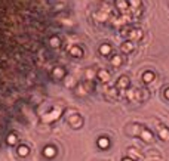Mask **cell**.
I'll use <instances>...</instances> for the list:
<instances>
[{"mask_svg":"<svg viewBox=\"0 0 169 161\" xmlns=\"http://www.w3.org/2000/svg\"><path fill=\"white\" fill-rule=\"evenodd\" d=\"M108 145H110V140H108V137H99V139H98V146H99L101 149H105V148H108Z\"/></svg>","mask_w":169,"mask_h":161,"instance_id":"6da1fadb","label":"cell"},{"mask_svg":"<svg viewBox=\"0 0 169 161\" xmlns=\"http://www.w3.org/2000/svg\"><path fill=\"white\" fill-rule=\"evenodd\" d=\"M43 154H44V157H53V155L56 154V151H55L53 146H46V148L43 149Z\"/></svg>","mask_w":169,"mask_h":161,"instance_id":"7a4b0ae2","label":"cell"},{"mask_svg":"<svg viewBox=\"0 0 169 161\" xmlns=\"http://www.w3.org/2000/svg\"><path fill=\"white\" fill-rule=\"evenodd\" d=\"M142 80L145 81V83H150V81L154 80V74H153L151 71H147V73L142 74Z\"/></svg>","mask_w":169,"mask_h":161,"instance_id":"3957f363","label":"cell"},{"mask_svg":"<svg viewBox=\"0 0 169 161\" xmlns=\"http://www.w3.org/2000/svg\"><path fill=\"white\" fill-rule=\"evenodd\" d=\"M27 154H28V146L21 145V146L18 148V155H19V157H25Z\"/></svg>","mask_w":169,"mask_h":161,"instance_id":"277c9868","label":"cell"},{"mask_svg":"<svg viewBox=\"0 0 169 161\" xmlns=\"http://www.w3.org/2000/svg\"><path fill=\"white\" fill-rule=\"evenodd\" d=\"M99 52H101V55H108V53L111 52V47H110L108 44H102V46L99 47Z\"/></svg>","mask_w":169,"mask_h":161,"instance_id":"5b68a950","label":"cell"},{"mask_svg":"<svg viewBox=\"0 0 169 161\" xmlns=\"http://www.w3.org/2000/svg\"><path fill=\"white\" fill-rule=\"evenodd\" d=\"M141 136H142V137H144V139H145L147 142H150V140L153 139V135H151V133H150L148 130H144V132L141 133Z\"/></svg>","mask_w":169,"mask_h":161,"instance_id":"8992f818","label":"cell"},{"mask_svg":"<svg viewBox=\"0 0 169 161\" xmlns=\"http://www.w3.org/2000/svg\"><path fill=\"white\" fill-rule=\"evenodd\" d=\"M16 142V135H9L7 136V145H13Z\"/></svg>","mask_w":169,"mask_h":161,"instance_id":"52a82bcc","label":"cell"},{"mask_svg":"<svg viewBox=\"0 0 169 161\" xmlns=\"http://www.w3.org/2000/svg\"><path fill=\"white\" fill-rule=\"evenodd\" d=\"M70 52H71V55H76V56H80V55H82V50H80L79 47H73Z\"/></svg>","mask_w":169,"mask_h":161,"instance_id":"ba28073f","label":"cell"},{"mask_svg":"<svg viewBox=\"0 0 169 161\" xmlns=\"http://www.w3.org/2000/svg\"><path fill=\"white\" fill-rule=\"evenodd\" d=\"M50 46H53V47L59 46V39H58V37H52V39H50Z\"/></svg>","mask_w":169,"mask_h":161,"instance_id":"9c48e42d","label":"cell"},{"mask_svg":"<svg viewBox=\"0 0 169 161\" xmlns=\"http://www.w3.org/2000/svg\"><path fill=\"white\" fill-rule=\"evenodd\" d=\"M116 4L119 7H122V9H126V1L125 0H116Z\"/></svg>","mask_w":169,"mask_h":161,"instance_id":"30bf717a","label":"cell"},{"mask_svg":"<svg viewBox=\"0 0 169 161\" xmlns=\"http://www.w3.org/2000/svg\"><path fill=\"white\" fill-rule=\"evenodd\" d=\"M111 62H113V65H119V64L122 62V59H120V56H114Z\"/></svg>","mask_w":169,"mask_h":161,"instance_id":"8fae6325","label":"cell"},{"mask_svg":"<svg viewBox=\"0 0 169 161\" xmlns=\"http://www.w3.org/2000/svg\"><path fill=\"white\" fill-rule=\"evenodd\" d=\"M99 77H101L102 80L105 81V80H108V77H110V76H108V74H107L105 71H101V73H99Z\"/></svg>","mask_w":169,"mask_h":161,"instance_id":"7c38bea8","label":"cell"},{"mask_svg":"<svg viewBox=\"0 0 169 161\" xmlns=\"http://www.w3.org/2000/svg\"><path fill=\"white\" fill-rule=\"evenodd\" d=\"M55 74H56V76H62L64 71H62V70H61V71H59V70H55Z\"/></svg>","mask_w":169,"mask_h":161,"instance_id":"4fadbf2b","label":"cell"},{"mask_svg":"<svg viewBox=\"0 0 169 161\" xmlns=\"http://www.w3.org/2000/svg\"><path fill=\"white\" fill-rule=\"evenodd\" d=\"M165 98H166V99H169V89H166V90H165Z\"/></svg>","mask_w":169,"mask_h":161,"instance_id":"5bb4252c","label":"cell"}]
</instances>
